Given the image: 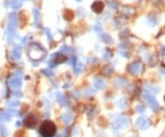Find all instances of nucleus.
<instances>
[{
  "instance_id": "obj_1",
  "label": "nucleus",
  "mask_w": 165,
  "mask_h": 137,
  "mask_svg": "<svg viewBox=\"0 0 165 137\" xmlns=\"http://www.w3.org/2000/svg\"><path fill=\"white\" fill-rule=\"evenodd\" d=\"M40 133L42 137H53L56 133V126L52 122H44L40 128Z\"/></svg>"
},
{
  "instance_id": "obj_2",
  "label": "nucleus",
  "mask_w": 165,
  "mask_h": 137,
  "mask_svg": "<svg viewBox=\"0 0 165 137\" xmlns=\"http://www.w3.org/2000/svg\"><path fill=\"white\" fill-rule=\"evenodd\" d=\"M46 52L39 44H33L29 50V55L31 59L35 61H40L45 57Z\"/></svg>"
},
{
  "instance_id": "obj_3",
  "label": "nucleus",
  "mask_w": 165,
  "mask_h": 137,
  "mask_svg": "<svg viewBox=\"0 0 165 137\" xmlns=\"http://www.w3.org/2000/svg\"><path fill=\"white\" fill-rule=\"evenodd\" d=\"M129 126V119L125 116H118L116 118V120L113 122V129L115 130H120L125 129Z\"/></svg>"
},
{
  "instance_id": "obj_4",
  "label": "nucleus",
  "mask_w": 165,
  "mask_h": 137,
  "mask_svg": "<svg viewBox=\"0 0 165 137\" xmlns=\"http://www.w3.org/2000/svg\"><path fill=\"white\" fill-rule=\"evenodd\" d=\"M143 98H144L145 100L147 101V103L150 105V107L151 108V110H153L155 111L160 110V104L158 103L155 97L152 94H150V93L146 92V93H144V94H143Z\"/></svg>"
},
{
  "instance_id": "obj_5",
  "label": "nucleus",
  "mask_w": 165,
  "mask_h": 137,
  "mask_svg": "<svg viewBox=\"0 0 165 137\" xmlns=\"http://www.w3.org/2000/svg\"><path fill=\"white\" fill-rule=\"evenodd\" d=\"M136 124L141 130H147L150 126V122L146 117H138L136 121Z\"/></svg>"
},
{
  "instance_id": "obj_6",
  "label": "nucleus",
  "mask_w": 165,
  "mask_h": 137,
  "mask_svg": "<svg viewBox=\"0 0 165 137\" xmlns=\"http://www.w3.org/2000/svg\"><path fill=\"white\" fill-rule=\"evenodd\" d=\"M8 84L13 89H20L22 86L21 77L20 76H17V74H15L13 77L9 79Z\"/></svg>"
},
{
  "instance_id": "obj_7",
  "label": "nucleus",
  "mask_w": 165,
  "mask_h": 137,
  "mask_svg": "<svg viewBox=\"0 0 165 137\" xmlns=\"http://www.w3.org/2000/svg\"><path fill=\"white\" fill-rule=\"evenodd\" d=\"M141 68H142V65L141 63H133L130 66H129V72L132 74H139V72L141 71Z\"/></svg>"
},
{
  "instance_id": "obj_8",
  "label": "nucleus",
  "mask_w": 165,
  "mask_h": 137,
  "mask_svg": "<svg viewBox=\"0 0 165 137\" xmlns=\"http://www.w3.org/2000/svg\"><path fill=\"white\" fill-rule=\"evenodd\" d=\"M12 58L15 59V60H18L21 56V46L20 45H16L13 50H12Z\"/></svg>"
},
{
  "instance_id": "obj_9",
  "label": "nucleus",
  "mask_w": 165,
  "mask_h": 137,
  "mask_svg": "<svg viewBox=\"0 0 165 137\" xmlns=\"http://www.w3.org/2000/svg\"><path fill=\"white\" fill-rule=\"evenodd\" d=\"M144 89L147 93H150V94H157V93L160 91V89L158 86H154V85H150V84H147L145 85Z\"/></svg>"
},
{
  "instance_id": "obj_10",
  "label": "nucleus",
  "mask_w": 165,
  "mask_h": 137,
  "mask_svg": "<svg viewBox=\"0 0 165 137\" xmlns=\"http://www.w3.org/2000/svg\"><path fill=\"white\" fill-rule=\"evenodd\" d=\"M12 120V115L9 111H0V121L3 122H8Z\"/></svg>"
},
{
  "instance_id": "obj_11",
  "label": "nucleus",
  "mask_w": 165,
  "mask_h": 137,
  "mask_svg": "<svg viewBox=\"0 0 165 137\" xmlns=\"http://www.w3.org/2000/svg\"><path fill=\"white\" fill-rule=\"evenodd\" d=\"M8 26L17 28V18L16 13H11L8 17Z\"/></svg>"
},
{
  "instance_id": "obj_12",
  "label": "nucleus",
  "mask_w": 165,
  "mask_h": 137,
  "mask_svg": "<svg viewBox=\"0 0 165 137\" xmlns=\"http://www.w3.org/2000/svg\"><path fill=\"white\" fill-rule=\"evenodd\" d=\"M62 121L64 122L66 124H70V123H71V122H73V116L72 113H70V112H65V113H63V114H62Z\"/></svg>"
},
{
  "instance_id": "obj_13",
  "label": "nucleus",
  "mask_w": 165,
  "mask_h": 137,
  "mask_svg": "<svg viewBox=\"0 0 165 137\" xmlns=\"http://www.w3.org/2000/svg\"><path fill=\"white\" fill-rule=\"evenodd\" d=\"M94 86L96 88V89H103L105 88V81L101 78H98L94 81Z\"/></svg>"
},
{
  "instance_id": "obj_14",
  "label": "nucleus",
  "mask_w": 165,
  "mask_h": 137,
  "mask_svg": "<svg viewBox=\"0 0 165 137\" xmlns=\"http://www.w3.org/2000/svg\"><path fill=\"white\" fill-rule=\"evenodd\" d=\"M57 99H58V102L61 104V105H62V106H68V104H69V101H68V99H67V98L64 96V95H62V94H60V95H58V98H57Z\"/></svg>"
},
{
  "instance_id": "obj_15",
  "label": "nucleus",
  "mask_w": 165,
  "mask_h": 137,
  "mask_svg": "<svg viewBox=\"0 0 165 137\" xmlns=\"http://www.w3.org/2000/svg\"><path fill=\"white\" fill-rule=\"evenodd\" d=\"M8 130L7 128V126L4 125V124H0V135L1 137H7L8 135Z\"/></svg>"
},
{
  "instance_id": "obj_16",
  "label": "nucleus",
  "mask_w": 165,
  "mask_h": 137,
  "mask_svg": "<svg viewBox=\"0 0 165 137\" xmlns=\"http://www.w3.org/2000/svg\"><path fill=\"white\" fill-rule=\"evenodd\" d=\"M117 104L120 109H126L128 107V100H127V98H120L117 100Z\"/></svg>"
},
{
  "instance_id": "obj_17",
  "label": "nucleus",
  "mask_w": 165,
  "mask_h": 137,
  "mask_svg": "<svg viewBox=\"0 0 165 137\" xmlns=\"http://www.w3.org/2000/svg\"><path fill=\"white\" fill-rule=\"evenodd\" d=\"M102 8H103V4L101 2H96V3H94V5L93 6V9L96 12H97V13L100 12Z\"/></svg>"
},
{
  "instance_id": "obj_18",
  "label": "nucleus",
  "mask_w": 165,
  "mask_h": 137,
  "mask_svg": "<svg viewBox=\"0 0 165 137\" xmlns=\"http://www.w3.org/2000/svg\"><path fill=\"white\" fill-rule=\"evenodd\" d=\"M18 105H20V101L16 100V99H11L8 102V106L9 108H17Z\"/></svg>"
},
{
  "instance_id": "obj_19",
  "label": "nucleus",
  "mask_w": 165,
  "mask_h": 137,
  "mask_svg": "<svg viewBox=\"0 0 165 137\" xmlns=\"http://www.w3.org/2000/svg\"><path fill=\"white\" fill-rule=\"evenodd\" d=\"M73 69H74L75 73H80L82 71V64L81 63H76L73 65Z\"/></svg>"
},
{
  "instance_id": "obj_20",
  "label": "nucleus",
  "mask_w": 165,
  "mask_h": 137,
  "mask_svg": "<svg viewBox=\"0 0 165 137\" xmlns=\"http://www.w3.org/2000/svg\"><path fill=\"white\" fill-rule=\"evenodd\" d=\"M136 110H137V112H138V113H144L146 111V108L142 105H138L137 108H136Z\"/></svg>"
},
{
  "instance_id": "obj_21",
  "label": "nucleus",
  "mask_w": 165,
  "mask_h": 137,
  "mask_svg": "<svg viewBox=\"0 0 165 137\" xmlns=\"http://www.w3.org/2000/svg\"><path fill=\"white\" fill-rule=\"evenodd\" d=\"M20 7H21V4L20 2H17V1H13V2H12L11 8H13V9H17V8H20Z\"/></svg>"
},
{
  "instance_id": "obj_22",
  "label": "nucleus",
  "mask_w": 165,
  "mask_h": 137,
  "mask_svg": "<svg viewBox=\"0 0 165 137\" xmlns=\"http://www.w3.org/2000/svg\"><path fill=\"white\" fill-rule=\"evenodd\" d=\"M12 96H14L16 98H22L23 94H22V92H20V91H15V92H13Z\"/></svg>"
},
{
  "instance_id": "obj_23",
  "label": "nucleus",
  "mask_w": 165,
  "mask_h": 137,
  "mask_svg": "<svg viewBox=\"0 0 165 137\" xmlns=\"http://www.w3.org/2000/svg\"><path fill=\"white\" fill-rule=\"evenodd\" d=\"M42 73L45 74V76H47V77H52L53 76V73L50 71V70H46L45 69V70L42 71Z\"/></svg>"
},
{
  "instance_id": "obj_24",
  "label": "nucleus",
  "mask_w": 165,
  "mask_h": 137,
  "mask_svg": "<svg viewBox=\"0 0 165 137\" xmlns=\"http://www.w3.org/2000/svg\"><path fill=\"white\" fill-rule=\"evenodd\" d=\"M9 111V113L13 116V114L15 115V116H20L18 115V111L17 110H15V109H13V110H8Z\"/></svg>"
},
{
  "instance_id": "obj_25",
  "label": "nucleus",
  "mask_w": 165,
  "mask_h": 137,
  "mask_svg": "<svg viewBox=\"0 0 165 137\" xmlns=\"http://www.w3.org/2000/svg\"><path fill=\"white\" fill-rule=\"evenodd\" d=\"M79 135V131L77 129V127H75L73 130V137H77Z\"/></svg>"
},
{
  "instance_id": "obj_26",
  "label": "nucleus",
  "mask_w": 165,
  "mask_h": 137,
  "mask_svg": "<svg viewBox=\"0 0 165 137\" xmlns=\"http://www.w3.org/2000/svg\"><path fill=\"white\" fill-rule=\"evenodd\" d=\"M160 73H161L162 76L165 78V69H162V70L160 71Z\"/></svg>"
},
{
  "instance_id": "obj_27",
  "label": "nucleus",
  "mask_w": 165,
  "mask_h": 137,
  "mask_svg": "<svg viewBox=\"0 0 165 137\" xmlns=\"http://www.w3.org/2000/svg\"><path fill=\"white\" fill-rule=\"evenodd\" d=\"M17 126H20V125H21V122H17Z\"/></svg>"
},
{
  "instance_id": "obj_28",
  "label": "nucleus",
  "mask_w": 165,
  "mask_h": 137,
  "mask_svg": "<svg viewBox=\"0 0 165 137\" xmlns=\"http://www.w3.org/2000/svg\"><path fill=\"white\" fill-rule=\"evenodd\" d=\"M56 137H62L61 135H58V136H56Z\"/></svg>"
},
{
  "instance_id": "obj_29",
  "label": "nucleus",
  "mask_w": 165,
  "mask_h": 137,
  "mask_svg": "<svg viewBox=\"0 0 165 137\" xmlns=\"http://www.w3.org/2000/svg\"><path fill=\"white\" fill-rule=\"evenodd\" d=\"M77 1H81V0H77Z\"/></svg>"
}]
</instances>
